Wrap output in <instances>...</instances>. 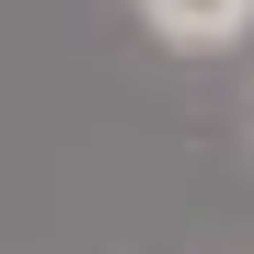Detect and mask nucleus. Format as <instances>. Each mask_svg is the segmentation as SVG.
<instances>
[{
  "label": "nucleus",
  "instance_id": "1",
  "mask_svg": "<svg viewBox=\"0 0 254 254\" xmlns=\"http://www.w3.org/2000/svg\"><path fill=\"white\" fill-rule=\"evenodd\" d=\"M174 58H220V47H243L254 35V0H127Z\"/></svg>",
  "mask_w": 254,
  "mask_h": 254
}]
</instances>
